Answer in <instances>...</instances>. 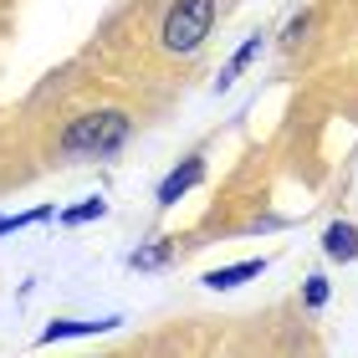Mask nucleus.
Returning a JSON list of instances; mask_svg holds the SVG:
<instances>
[{
	"label": "nucleus",
	"mask_w": 358,
	"mask_h": 358,
	"mask_svg": "<svg viewBox=\"0 0 358 358\" xmlns=\"http://www.w3.org/2000/svg\"><path fill=\"white\" fill-rule=\"evenodd\" d=\"M128 138H134V118H128L123 108H97V113H83V118L67 123L62 154L67 159H108V154H118Z\"/></svg>",
	"instance_id": "obj_1"
},
{
	"label": "nucleus",
	"mask_w": 358,
	"mask_h": 358,
	"mask_svg": "<svg viewBox=\"0 0 358 358\" xmlns=\"http://www.w3.org/2000/svg\"><path fill=\"white\" fill-rule=\"evenodd\" d=\"M328 302V276H307V307H322Z\"/></svg>",
	"instance_id": "obj_11"
},
{
	"label": "nucleus",
	"mask_w": 358,
	"mask_h": 358,
	"mask_svg": "<svg viewBox=\"0 0 358 358\" xmlns=\"http://www.w3.org/2000/svg\"><path fill=\"white\" fill-rule=\"evenodd\" d=\"M118 328V317H103V322H52V328L41 333V343H57V338H83V333H108Z\"/></svg>",
	"instance_id": "obj_6"
},
{
	"label": "nucleus",
	"mask_w": 358,
	"mask_h": 358,
	"mask_svg": "<svg viewBox=\"0 0 358 358\" xmlns=\"http://www.w3.org/2000/svg\"><path fill=\"white\" fill-rule=\"evenodd\" d=\"M210 26H215V0H174L169 15H164V31H159L164 52H179V57L200 52Z\"/></svg>",
	"instance_id": "obj_2"
},
{
	"label": "nucleus",
	"mask_w": 358,
	"mask_h": 358,
	"mask_svg": "<svg viewBox=\"0 0 358 358\" xmlns=\"http://www.w3.org/2000/svg\"><path fill=\"white\" fill-rule=\"evenodd\" d=\"M103 215H108V205L103 200H87L77 210H62V225H83V220H103Z\"/></svg>",
	"instance_id": "obj_8"
},
{
	"label": "nucleus",
	"mask_w": 358,
	"mask_h": 358,
	"mask_svg": "<svg viewBox=\"0 0 358 358\" xmlns=\"http://www.w3.org/2000/svg\"><path fill=\"white\" fill-rule=\"evenodd\" d=\"M46 215H52V210H26V215H15V220H0V236H6V231H21V225H36V220H46Z\"/></svg>",
	"instance_id": "obj_10"
},
{
	"label": "nucleus",
	"mask_w": 358,
	"mask_h": 358,
	"mask_svg": "<svg viewBox=\"0 0 358 358\" xmlns=\"http://www.w3.org/2000/svg\"><path fill=\"white\" fill-rule=\"evenodd\" d=\"M302 36H307V15H297V21L287 26V36H282V41H287V46H297Z\"/></svg>",
	"instance_id": "obj_12"
},
{
	"label": "nucleus",
	"mask_w": 358,
	"mask_h": 358,
	"mask_svg": "<svg viewBox=\"0 0 358 358\" xmlns=\"http://www.w3.org/2000/svg\"><path fill=\"white\" fill-rule=\"evenodd\" d=\"M205 179V159L200 154H189L179 169H169V179L159 185V205H179V194H189L194 185Z\"/></svg>",
	"instance_id": "obj_3"
},
{
	"label": "nucleus",
	"mask_w": 358,
	"mask_h": 358,
	"mask_svg": "<svg viewBox=\"0 0 358 358\" xmlns=\"http://www.w3.org/2000/svg\"><path fill=\"white\" fill-rule=\"evenodd\" d=\"M262 271H266V262H236V266H215V271H205V287L225 292V287H241V282H251V276H262Z\"/></svg>",
	"instance_id": "obj_5"
},
{
	"label": "nucleus",
	"mask_w": 358,
	"mask_h": 358,
	"mask_svg": "<svg viewBox=\"0 0 358 358\" xmlns=\"http://www.w3.org/2000/svg\"><path fill=\"white\" fill-rule=\"evenodd\" d=\"M322 251H328L333 262H353V256H358V225L333 220L328 231H322Z\"/></svg>",
	"instance_id": "obj_4"
},
{
	"label": "nucleus",
	"mask_w": 358,
	"mask_h": 358,
	"mask_svg": "<svg viewBox=\"0 0 358 358\" xmlns=\"http://www.w3.org/2000/svg\"><path fill=\"white\" fill-rule=\"evenodd\" d=\"M256 52H262V36H251V41H246V46H241V52L231 57V67H225V72H220V83H215V87H220V92H225V87H231V83H236V77H241V72H246V67H251V62H256Z\"/></svg>",
	"instance_id": "obj_7"
},
{
	"label": "nucleus",
	"mask_w": 358,
	"mask_h": 358,
	"mask_svg": "<svg viewBox=\"0 0 358 358\" xmlns=\"http://www.w3.org/2000/svg\"><path fill=\"white\" fill-rule=\"evenodd\" d=\"M169 262V246L159 241V246H143V251H134V266L138 271H149V266H164Z\"/></svg>",
	"instance_id": "obj_9"
}]
</instances>
